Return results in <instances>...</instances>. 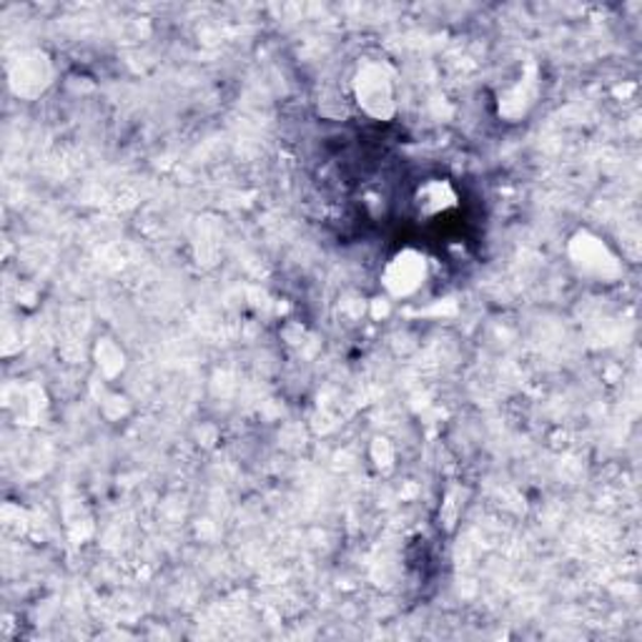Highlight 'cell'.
Listing matches in <instances>:
<instances>
[{
  "label": "cell",
  "mask_w": 642,
  "mask_h": 642,
  "mask_svg": "<svg viewBox=\"0 0 642 642\" xmlns=\"http://www.w3.org/2000/svg\"><path fill=\"white\" fill-rule=\"evenodd\" d=\"M537 96V83L535 79H520L510 91H504L500 98V114L510 121H520L522 116L527 114L529 106L535 104Z\"/></svg>",
  "instance_id": "8992f818"
},
{
  "label": "cell",
  "mask_w": 642,
  "mask_h": 642,
  "mask_svg": "<svg viewBox=\"0 0 642 642\" xmlns=\"http://www.w3.org/2000/svg\"><path fill=\"white\" fill-rule=\"evenodd\" d=\"M430 277L427 256L417 249H401L392 256L382 271V287L394 299L415 296Z\"/></svg>",
  "instance_id": "277c9868"
},
{
  "label": "cell",
  "mask_w": 642,
  "mask_h": 642,
  "mask_svg": "<svg viewBox=\"0 0 642 642\" xmlns=\"http://www.w3.org/2000/svg\"><path fill=\"white\" fill-rule=\"evenodd\" d=\"M352 93L359 108L376 121H389L397 114V81L382 61H364L352 79Z\"/></svg>",
  "instance_id": "6da1fadb"
},
{
  "label": "cell",
  "mask_w": 642,
  "mask_h": 642,
  "mask_svg": "<svg viewBox=\"0 0 642 642\" xmlns=\"http://www.w3.org/2000/svg\"><path fill=\"white\" fill-rule=\"evenodd\" d=\"M96 364L106 376L121 374L124 366H126V357L121 352V347H118L116 341H110V339H101L96 345Z\"/></svg>",
  "instance_id": "52a82bcc"
},
{
  "label": "cell",
  "mask_w": 642,
  "mask_h": 642,
  "mask_svg": "<svg viewBox=\"0 0 642 642\" xmlns=\"http://www.w3.org/2000/svg\"><path fill=\"white\" fill-rule=\"evenodd\" d=\"M372 452H374V459H376V467H384V469H389L392 467V462H394V450H392V444L387 442V440H374V447H372Z\"/></svg>",
  "instance_id": "ba28073f"
},
{
  "label": "cell",
  "mask_w": 642,
  "mask_h": 642,
  "mask_svg": "<svg viewBox=\"0 0 642 642\" xmlns=\"http://www.w3.org/2000/svg\"><path fill=\"white\" fill-rule=\"evenodd\" d=\"M415 203L422 217H436V213H444L457 207V191L452 188L450 182L430 178L424 186H419Z\"/></svg>",
  "instance_id": "5b68a950"
},
{
  "label": "cell",
  "mask_w": 642,
  "mask_h": 642,
  "mask_svg": "<svg viewBox=\"0 0 642 642\" xmlns=\"http://www.w3.org/2000/svg\"><path fill=\"white\" fill-rule=\"evenodd\" d=\"M568 256L582 277H590L595 281H618L622 277V264L610 246L605 244V238H600L593 231L580 229L572 234L570 244H568Z\"/></svg>",
  "instance_id": "7a4b0ae2"
},
{
  "label": "cell",
  "mask_w": 642,
  "mask_h": 642,
  "mask_svg": "<svg viewBox=\"0 0 642 642\" xmlns=\"http://www.w3.org/2000/svg\"><path fill=\"white\" fill-rule=\"evenodd\" d=\"M50 83H54V63H50L48 54L38 48L23 50L8 63V85H11L13 96L36 101L48 91Z\"/></svg>",
  "instance_id": "3957f363"
}]
</instances>
